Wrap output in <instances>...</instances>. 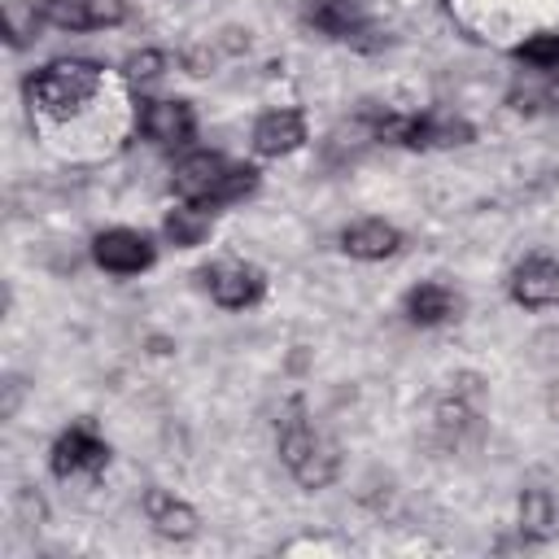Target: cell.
<instances>
[{
    "label": "cell",
    "instance_id": "obj_20",
    "mask_svg": "<svg viewBox=\"0 0 559 559\" xmlns=\"http://www.w3.org/2000/svg\"><path fill=\"white\" fill-rule=\"evenodd\" d=\"M162 66H166V57H162V52H153V48L131 52V57H127V79L148 83V79H157V74H162Z\"/></svg>",
    "mask_w": 559,
    "mask_h": 559
},
{
    "label": "cell",
    "instance_id": "obj_7",
    "mask_svg": "<svg viewBox=\"0 0 559 559\" xmlns=\"http://www.w3.org/2000/svg\"><path fill=\"white\" fill-rule=\"evenodd\" d=\"M92 258H96V266L109 271V275H140V271L153 266L157 249H153V240H148L144 231L109 227V231H100V236L92 240Z\"/></svg>",
    "mask_w": 559,
    "mask_h": 559
},
{
    "label": "cell",
    "instance_id": "obj_13",
    "mask_svg": "<svg viewBox=\"0 0 559 559\" xmlns=\"http://www.w3.org/2000/svg\"><path fill=\"white\" fill-rule=\"evenodd\" d=\"M472 393H476V376H459L454 389L437 402L432 411V424H437V437L445 445H459L472 428H476V406H472Z\"/></svg>",
    "mask_w": 559,
    "mask_h": 559
},
{
    "label": "cell",
    "instance_id": "obj_6",
    "mask_svg": "<svg viewBox=\"0 0 559 559\" xmlns=\"http://www.w3.org/2000/svg\"><path fill=\"white\" fill-rule=\"evenodd\" d=\"M201 284L205 293L223 306V310H245V306H258L262 293H266V275L253 266V262H214L201 271Z\"/></svg>",
    "mask_w": 559,
    "mask_h": 559
},
{
    "label": "cell",
    "instance_id": "obj_5",
    "mask_svg": "<svg viewBox=\"0 0 559 559\" xmlns=\"http://www.w3.org/2000/svg\"><path fill=\"white\" fill-rule=\"evenodd\" d=\"M109 463V445L96 437L92 419H79L74 428H66L57 441H52V454H48V467L57 480H70V476H96L105 472Z\"/></svg>",
    "mask_w": 559,
    "mask_h": 559
},
{
    "label": "cell",
    "instance_id": "obj_3",
    "mask_svg": "<svg viewBox=\"0 0 559 559\" xmlns=\"http://www.w3.org/2000/svg\"><path fill=\"white\" fill-rule=\"evenodd\" d=\"M100 87H105V70L83 57L48 61L26 79V96L39 118H70V109H83L87 100H96Z\"/></svg>",
    "mask_w": 559,
    "mask_h": 559
},
{
    "label": "cell",
    "instance_id": "obj_11",
    "mask_svg": "<svg viewBox=\"0 0 559 559\" xmlns=\"http://www.w3.org/2000/svg\"><path fill=\"white\" fill-rule=\"evenodd\" d=\"M306 144V118L301 109H266L253 122V148L262 157H284Z\"/></svg>",
    "mask_w": 559,
    "mask_h": 559
},
{
    "label": "cell",
    "instance_id": "obj_12",
    "mask_svg": "<svg viewBox=\"0 0 559 559\" xmlns=\"http://www.w3.org/2000/svg\"><path fill=\"white\" fill-rule=\"evenodd\" d=\"M140 507H144V515H148V524L162 533V537H170V542H188L192 533H197V511L183 502V498H175L170 489H162V485H148L144 489V498H140Z\"/></svg>",
    "mask_w": 559,
    "mask_h": 559
},
{
    "label": "cell",
    "instance_id": "obj_8",
    "mask_svg": "<svg viewBox=\"0 0 559 559\" xmlns=\"http://www.w3.org/2000/svg\"><path fill=\"white\" fill-rule=\"evenodd\" d=\"M39 13L61 31H105L127 22L122 0H39Z\"/></svg>",
    "mask_w": 559,
    "mask_h": 559
},
{
    "label": "cell",
    "instance_id": "obj_16",
    "mask_svg": "<svg viewBox=\"0 0 559 559\" xmlns=\"http://www.w3.org/2000/svg\"><path fill=\"white\" fill-rule=\"evenodd\" d=\"M162 231H166V240H170L175 249H197V245H205V236H210V214H205V205L183 201V205H175V210L162 218Z\"/></svg>",
    "mask_w": 559,
    "mask_h": 559
},
{
    "label": "cell",
    "instance_id": "obj_10",
    "mask_svg": "<svg viewBox=\"0 0 559 559\" xmlns=\"http://www.w3.org/2000/svg\"><path fill=\"white\" fill-rule=\"evenodd\" d=\"M140 131L157 144H188L197 131V114L188 100H140Z\"/></svg>",
    "mask_w": 559,
    "mask_h": 559
},
{
    "label": "cell",
    "instance_id": "obj_14",
    "mask_svg": "<svg viewBox=\"0 0 559 559\" xmlns=\"http://www.w3.org/2000/svg\"><path fill=\"white\" fill-rule=\"evenodd\" d=\"M341 249L358 262H384L402 249V231L384 218H362V223H349L341 231Z\"/></svg>",
    "mask_w": 559,
    "mask_h": 559
},
{
    "label": "cell",
    "instance_id": "obj_2",
    "mask_svg": "<svg viewBox=\"0 0 559 559\" xmlns=\"http://www.w3.org/2000/svg\"><path fill=\"white\" fill-rule=\"evenodd\" d=\"M170 188L179 192V201H197V205H236L258 188V170L227 162L223 153H188L175 175Z\"/></svg>",
    "mask_w": 559,
    "mask_h": 559
},
{
    "label": "cell",
    "instance_id": "obj_1",
    "mask_svg": "<svg viewBox=\"0 0 559 559\" xmlns=\"http://www.w3.org/2000/svg\"><path fill=\"white\" fill-rule=\"evenodd\" d=\"M275 441H280V459H284L288 476H293L301 489H328V485L336 480L341 454H336V445L310 424L301 397H288Z\"/></svg>",
    "mask_w": 559,
    "mask_h": 559
},
{
    "label": "cell",
    "instance_id": "obj_19",
    "mask_svg": "<svg viewBox=\"0 0 559 559\" xmlns=\"http://www.w3.org/2000/svg\"><path fill=\"white\" fill-rule=\"evenodd\" d=\"M515 57H520L524 66L550 74V70H559V35H533V39H524V44L515 48Z\"/></svg>",
    "mask_w": 559,
    "mask_h": 559
},
{
    "label": "cell",
    "instance_id": "obj_17",
    "mask_svg": "<svg viewBox=\"0 0 559 559\" xmlns=\"http://www.w3.org/2000/svg\"><path fill=\"white\" fill-rule=\"evenodd\" d=\"M555 498H550V489H524L520 493V533L528 537V542H542V537H550V528H555Z\"/></svg>",
    "mask_w": 559,
    "mask_h": 559
},
{
    "label": "cell",
    "instance_id": "obj_9",
    "mask_svg": "<svg viewBox=\"0 0 559 559\" xmlns=\"http://www.w3.org/2000/svg\"><path fill=\"white\" fill-rule=\"evenodd\" d=\"M511 297L524 306V310H546V306H559V262L546 258V253H533L515 266L511 275Z\"/></svg>",
    "mask_w": 559,
    "mask_h": 559
},
{
    "label": "cell",
    "instance_id": "obj_18",
    "mask_svg": "<svg viewBox=\"0 0 559 559\" xmlns=\"http://www.w3.org/2000/svg\"><path fill=\"white\" fill-rule=\"evenodd\" d=\"M39 0H9L4 4V22H9V44L13 48H22L31 35H35V26H39Z\"/></svg>",
    "mask_w": 559,
    "mask_h": 559
},
{
    "label": "cell",
    "instance_id": "obj_4",
    "mask_svg": "<svg viewBox=\"0 0 559 559\" xmlns=\"http://www.w3.org/2000/svg\"><path fill=\"white\" fill-rule=\"evenodd\" d=\"M301 17L323 31L336 44H349L358 52H380L389 44V35L380 31V22L371 17L367 0H301Z\"/></svg>",
    "mask_w": 559,
    "mask_h": 559
},
{
    "label": "cell",
    "instance_id": "obj_15",
    "mask_svg": "<svg viewBox=\"0 0 559 559\" xmlns=\"http://www.w3.org/2000/svg\"><path fill=\"white\" fill-rule=\"evenodd\" d=\"M402 310H406L411 323L437 328V323H450V319L459 314V293H454L450 284H441V280H424V284H415V288L406 293Z\"/></svg>",
    "mask_w": 559,
    "mask_h": 559
}]
</instances>
